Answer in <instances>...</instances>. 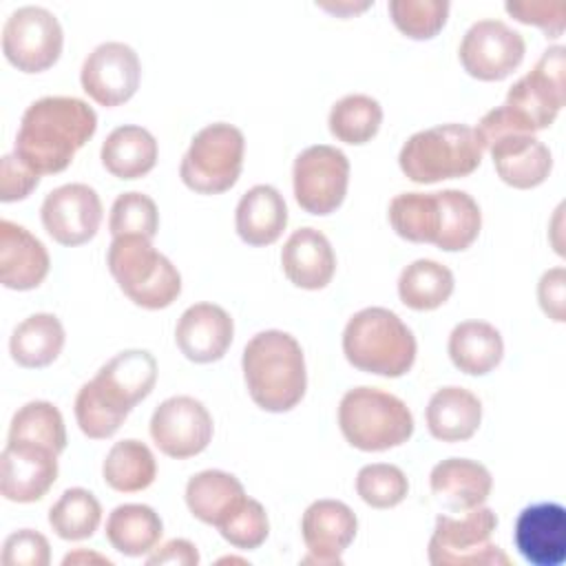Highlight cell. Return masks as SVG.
Instances as JSON below:
<instances>
[{
	"label": "cell",
	"instance_id": "obj_1",
	"mask_svg": "<svg viewBox=\"0 0 566 566\" xmlns=\"http://www.w3.org/2000/svg\"><path fill=\"white\" fill-rule=\"evenodd\" d=\"M97 115L77 97H42L22 115L15 155L38 175L62 172L95 135Z\"/></svg>",
	"mask_w": 566,
	"mask_h": 566
},
{
	"label": "cell",
	"instance_id": "obj_2",
	"mask_svg": "<svg viewBox=\"0 0 566 566\" xmlns=\"http://www.w3.org/2000/svg\"><path fill=\"white\" fill-rule=\"evenodd\" d=\"M566 49L548 46L535 66L506 93L502 106L489 111L475 133L484 148L509 135H535L548 128L566 97Z\"/></svg>",
	"mask_w": 566,
	"mask_h": 566
},
{
	"label": "cell",
	"instance_id": "obj_3",
	"mask_svg": "<svg viewBox=\"0 0 566 566\" xmlns=\"http://www.w3.org/2000/svg\"><path fill=\"white\" fill-rule=\"evenodd\" d=\"M157 380V360L146 349H126L113 356L75 398V418L84 436L111 438L130 409L144 400Z\"/></svg>",
	"mask_w": 566,
	"mask_h": 566
},
{
	"label": "cell",
	"instance_id": "obj_4",
	"mask_svg": "<svg viewBox=\"0 0 566 566\" xmlns=\"http://www.w3.org/2000/svg\"><path fill=\"white\" fill-rule=\"evenodd\" d=\"M241 367L248 394L263 411H290L305 396L303 349L287 332L265 329L252 336L243 349Z\"/></svg>",
	"mask_w": 566,
	"mask_h": 566
},
{
	"label": "cell",
	"instance_id": "obj_5",
	"mask_svg": "<svg viewBox=\"0 0 566 566\" xmlns=\"http://www.w3.org/2000/svg\"><path fill=\"white\" fill-rule=\"evenodd\" d=\"M343 352L349 365L360 371L398 378L416 360V338L391 310L365 307L347 321Z\"/></svg>",
	"mask_w": 566,
	"mask_h": 566
},
{
	"label": "cell",
	"instance_id": "obj_6",
	"mask_svg": "<svg viewBox=\"0 0 566 566\" xmlns=\"http://www.w3.org/2000/svg\"><path fill=\"white\" fill-rule=\"evenodd\" d=\"M482 142L467 124H440L411 135L400 148L398 164L407 179L436 184L471 175L482 161Z\"/></svg>",
	"mask_w": 566,
	"mask_h": 566
},
{
	"label": "cell",
	"instance_id": "obj_7",
	"mask_svg": "<svg viewBox=\"0 0 566 566\" xmlns=\"http://www.w3.org/2000/svg\"><path fill=\"white\" fill-rule=\"evenodd\" d=\"M106 261L119 290L139 307L164 310L181 294L177 268L146 237H115Z\"/></svg>",
	"mask_w": 566,
	"mask_h": 566
},
{
	"label": "cell",
	"instance_id": "obj_8",
	"mask_svg": "<svg viewBox=\"0 0 566 566\" xmlns=\"http://www.w3.org/2000/svg\"><path fill=\"white\" fill-rule=\"evenodd\" d=\"M338 427L352 447L387 451L411 438L413 416L394 394L376 387H356L338 405Z\"/></svg>",
	"mask_w": 566,
	"mask_h": 566
},
{
	"label": "cell",
	"instance_id": "obj_9",
	"mask_svg": "<svg viewBox=\"0 0 566 566\" xmlns=\"http://www.w3.org/2000/svg\"><path fill=\"white\" fill-rule=\"evenodd\" d=\"M460 513V517L438 515L429 539V562L433 566H509L511 559L491 539L497 515L482 504Z\"/></svg>",
	"mask_w": 566,
	"mask_h": 566
},
{
	"label": "cell",
	"instance_id": "obj_10",
	"mask_svg": "<svg viewBox=\"0 0 566 566\" xmlns=\"http://www.w3.org/2000/svg\"><path fill=\"white\" fill-rule=\"evenodd\" d=\"M243 133L226 122L201 128L186 150L179 177L199 195H219L230 190L243 168Z\"/></svg>",
	"mask_w": 566,
	"mask_h": 566
},
{
	"label": "cell",
	"instance_id": "obj_11",
	"mask_svg": "<svg viewBox=\"0 0 566 566\" xmlns=\"http://www.w3.org/2000/svg\"><path fill=\"white\" fill-rule=\"evenodd\" d=\"M64 44L57 18L44 7H20L2 27V53L22 73L51 69Z\"/></svg>",
	"mask_w": 566,
	"mask_h": 566
},
{
	"label": "cell",
	"instance_id": "obj_12",
	"mask_svg": "<svg viewBox=\"0 0 566 566\" xmlns=\"http://www.w3.org/2000/svg\"><path fill=\"white\" fill-rule=\"evenodd\" d=\"M292 179L296 203L305 212L332 214L347 195L349 159L334 146H310L294 159Z\"/></svg>",
	"mask_w": 566,
	"mask_h": 566
},
{
	"label": "cell",
	"instance_id": "obj_13",
	"mask_svg": "<svg viewBox=\"0 0 566 566\" xmlns=\"http://www.w3.org/2000/svg\"><path fill=\"white\" fill-rule=\"evenodd\" d=\"M458 53L471 77L500 82L522 64L526 42L502 20H480L464 33Z\"/></svg>",
	"mask_w": 566,
	"mask_h": 566
},
{
	"label": "cell",
	"instance_id": "obj_14",
	"mask_svg": "<svg viewBox=\"0 0 566 566\" xmlns=\"http://www.w3.org/2000/svg\"><path fill=\"white\" fill-rule=\"evenodd\" d=\"M212 416L192 396L164 400L150 418V436L157 449L170 458L186 460L201 453L212 440Z\"/></svg>",
	"mask_w": 566,
	"mask_h": 566
},
{
	"label": "cell",
	"instance_id": "obj_15",
	"mask_svg": "<svg viewBox=\"0 0 566 566\" xmlns=\"http://www.w3.org/2000/svg\"><path fill=\"white\" fill-rule=\"evenodd\" d=\"M139 57L124 42H104L95 46L80 73L84 93L106 108L128 102L139 88Z\"/></svg>",
	"mask_w": 566,
	"mask_h": 566
},
{
	"label": "cell",
	"instance_id": "obj_16",
	"mask_svg": "<svg viewBox=\"0 0 566 566\" xmlns=\"http://www.w3.org/2000/svg\"><path fill=\"white\" fill-rule=\"evenodd\" d=\"M40 212L49 237L73 248L95 237L102 221V201L91 186L66 184L46 195Z\"/></svg>",
	"mask_w": 566,
	"mask_h": 566
},
{
	"label": "cell",
	"instance_id": "obj_17",
	"mask_svg": "<svg viewBox=\"0 0 566 566\" xmlns=\"http://www.w3.org/2000/svg\"><path fill=\"white\" fill-rule=\"evenodd\" d=\"M358 520L354 511L338 500H316L312 502L301 520L303 542L310 551L303 557L305 564L340 566V555L354 542Z\"/></svg>",
	"mask_w": 566,
	"mask_h": 566
},
{
	"label": "cell",
	"instance_id": "obj_18",
	"mask_svg": "<svg viewBox=\"0 0 566 566\" xmlns=\"http://www.w3.org/2000/svg\"><path fill=\"white\" fill-rule=\"evenodd\" d=\"M57 480V453L31 444V442H7L2 449V478L0 491L11 502H35Z\"/></svg>",
	"mask_w": 566,
	"mask_h": 566
},
{
	"label": "cell",
	"instance_id": "obj_19",
	"mask_svg": "<svg viewBox=\"0 0 566 566\" xmlns=\"http://www.w3.org/2000/svg\"><path fill=\"white\" fill-rule=\"evenodd\" d=\"M520 555L533 566H559L566 559V509L557 502L526 506L513 528Z\"/></svg>",
	"mask_w": 566,
	"mask_h": 566
},
{
	"label": "cell",
	"instance_id": "obj_20",
	"mask_svg": "<svg viewBox=\"0 0 566 566\" xmlns=\"http://www.w3.org/2000/svg\"><path fill=\"white\" fill-rule=\"evenodd\" d=\"M234 336L230 314L214 303L190 305L175 329L181 354L192 363H214L223 358Z\"/></svg>",
	"mask_w": 566,
	"mask_h": 566
},
{
	"label": "cell",
	"instance_id": "obj_21",
	"mask_svg": "<svg viewBox=\"0 0 566 566\" xmlns=\"http://www.w3.org/2000/svg\"><path fill=\"white\" fill-rule=\"evenodd\" d=\"M49 252L27 228L0 221V281L9 290H33L49 274Z\"/></svg>",
	"mask_w": 566,
	"mask_h": 566
},
{
	"label": "cell",
	"instance_id": "obj_22",
	"mask_svg": "<svg viewBox=\"0 0 566 566\" xmlns=\"http://www.w3.org/2000/svg\"><path fill=\"white\" fill-rule=\"evenodd\" d=\"M489 150L497 177L517 190L544 184L553 170V155L535 135H509L493 142Z\"/></svg>",
	"mask_w": 566,
	"mask_h": 566
},
{
	"label": "cell",
	"instance_id": "obj_23",
	"mask_svg": "<svg viewBox=\"0 0 566 566\" xmlns=\"http://www.w3.org/2000/svg\"><path fill=\"white\" fill-rule=\"evenodd\" d=\"M281 265L290 283L303 290H323L336 270L334 250L316 228H301L290 234L281 250Z\"/></svg>",
	"mask_w": 566,
	"mask_h": 566
},
{
	"label": "cell",
	"instance_id": "obj_24",
	"mask_svg": "<svg viewBox=\"0 0 566 566\" xmlns=\"http://www.w3.org/2000/svg\"><path fill=\"white\" fill-rule=\"evenodd\" d=\"M431 491L451 511H469L486 502L493 478L489 469L469 458H447L431 469Z\"/></svg>",
	"mask_w": 566,
	"mask_h": 566
},
{
	"label": "cell",
	"instance_id": "obj_25",
	"mask_svg": "<svg viewBox=\"0 0 566 566\" xmlns=\"http://www.w3.org/2000/svg\"><path fill=\"white\" fill-rule=\"evenodd\" d=\"M237 234L243 243L261 248L274 243L287 226V206L283 195L265 184L252 186L237 206Z\"/></svg>",
	"mask_w": 566,
	"mask_h": 566
},
{
	"label": "cell",
	"instance_id": "obj_26",
	"mask_svg": "<svg viewBox=\"0 0 566 566\" xmlns=\"http://www.w3.org/2000/svg\"><path fill=\"white\" fill-rule=\"evenodd\" d=\"M482 422V405L475 394L462 387L438 389L427 405V427L436 440H469Z\"/></svg>",
	"mask_w": 566,
	"mask_h": 566
},
{
	"label": "cell",
	"instance_id": "obj_27",
	"mask_svg": "<svg viewBox=\"0 0 566 566\" xmlns=\"http://www.w3.org/2000/svg\"><path fill=\"white\" fill-rule=\"evenodd\" d=\"M245 497L243 484L232 473L219 469L201 471L186 484V504L190 513L212 526L226 522Z\"/></svg>",
	"mask_w": 566,
	"mask_h": 566
},
{
	"label": "cell",
	"instance_id": "obj_28",
	"mask_svg": "<svg viewBox=\"0 0 566 566\" xmlns=\"http://www.w3.org/2000/svg\"><path fill=\"white\" fill-rule=\"evenodd\" d=\"M102 164L117 179H139L157 164L155 137L135 124H124L111 130L102 144Z\"/></svg>",
	"mask_w": 566,
	"mask_h": 566
},
{
	"label": "cell",
	"instance_id": "obj_29",
	"mask_svg": "<svg viewBox=\"0 0 566 566\" xmlns=\"http://www.w3.org/2000/svg\"><path fill=\"white\" fill-rule=\"evenodd\" d=\"M449 356L460 371L484 376L493 371L504 356L502 334L484 321L458 323L449 336Z\"/></svg>",
	"mask_w": 566,
	"mask_h": 566
},
{
	"label": "cell",
	"instance_id": "obj_30",
	"mask_svg": "<svg viewBox=\"0 0 566 566\" xmlns=\"http://www.w3.org/2000/svg\"><path fill=\"white\" fill-rule=\"evenodd\" d=\"M161 517L146 504H122L106 520V539L117 553L128 557L150 553L161 539Z\"/></svg>",
	"mask_w": 566,
	"mask_h": 566
},
{
	"label": "cell",
	"instance_id": "obj_31",
	"mask_svg": "<svg viewBox=\"0 0 566 566\" xmlns=\"http://www.w3.org/2000/svg\"><path fill=\"white\" fill-rule=\"evenodd\" d=\"M64 347V327L53 314H33L11 334V358L29 369L51 365Z\"/></svg>",
	"mask_w": 566,
	"mask_h": 566
},
{
	"label": "cell",
	"instance_id": "obj_32",
	"mask_svg": "<svg viewBox=\"0 0 566 566\" xmlns=\"http://www.w3.org/2000/svg\"><path fill=\"white\" fill-rule=\"evenodd\" d=\"M440 228L436 243L444 252L467 250L480 234L482 212L478 201L464 190H440Z\"/></svg>",
	"mask_w": 566,
	"mask_h": 566
},
{
	"label": "cell",
	"instance_id": "obj_33",
	"mask_svg": "<svg viewBox=\"0 0 566 566\" xmlns=\"http://www.w3.org/2000/svg\"><path fill=\"white\" fill-rule=\"evenodd\" d=\"M453 285V274L447 265L431 259H418L400 272L398 296L407 307L427 312L447 303Z\"/></svg>",
	"mask_w": 566,
	"mask_h": 566
},
{
	"label": "cell",
	"instance_id": "obj_34",
	"mask_svg": "<svg viewBox=\"0 0 566 566\" xmlns=\"http://www.w3.org/2000/svg\"><path fill=\"white\" fill-rule=\"evenodd\" d=\"M104 482L119 493L144 491L155 482L157 464L150 449L139 440H119L106 453Z\"/></svg>",
	"mask_w": 566,
	"mask_h": 566
},
{
	"label": "cell",
	"instance_id": "obj_35",
	"mask_svg": "<svg viewBox=\"0 0 566 566\" xmlns=\"http://www.w3.org/2000/svg\"><path fill=\"white\" fill-rule=\"evenodd\" d=\"M389 223L398 237L411 243H436L440 203L436 192H402L389 203Z\"/></svg>",
	"mask_w": 566,
	"mask_h": 566
},
{
	"label": "cell",
	"instance_id": "obj_36",
	"mask_svg": "<svg viewBox=\"0 0 566 566\" xmlns=\"http://www.w3.org/2000/svg\"><path fill=\"white\" fill-rule=\"evenodd\" d=\"M9 442H31L55 451L66 449V429L62 413L46 400H33L20 407L9 427Z\"/></svg>",
	"mask_w": 566,
	"mask_h": 566
},
{
	"label": "cell",
	"instance_id": "obj_37",
	"mask_svg": "<svg viewBox=\"0 0 566 566\" xmlns=\"http://www.w3.org/2000/svg\"><path fill=\"white\" fill-rule=\"evenodd\" d=\"M382 122L380 104L363 93L345 95L329 111V133L345 144L360 146L376 137Z\"/></svg>",
	"mask_w": 566,
	"mask_h": 566
},
{
	"label": "cell",
	"instance_id": "obj_38",
	"mask_svg": "<svg viewBox=\"0 0 566 566\" xmlns=\"http://www.w3.org/2000/svg\"><path fill=\"white\" fill-rule=\"evenodd\" d=\"M102 522V506L86 489H66L49 511V524L57 537L77 542L91 537Z\"/></svg>",
	"mask_w": 566,
	"mask_h": 566
},
{
	"label": "cell",
	"instance_id": "obj_39",
	"mask_svg": "<svg viewBox=\"0 0 566 566\" xmlns=\"http://www.w3.org/2000/svg\"><path fill=\"white\" fill-rule=\"evenodd\" d=\"M389 15L396 29L411 40L436 38L449 15L447 0H391Z\"/></svg>",
	"mask_w": 566,
	"mask_h": 566
},
{
	"label": "cell",
	"instance_id": "obj_40",
	"mask_svg": "<svg viewBox=\"0 0 566 566\" xmlns=\"http://www.w3.org/2000/svg\"><path fill=\"white\" fill-rule=\"evenodd\" d=\"M407 475L394 464H367L356 475V493L374 509H391L400 504L407 497Z\"/></svg>",
	"mask_w": 566,
	"mask_h": 566
},
{
	"label": "cell",
	"instance_id": "obj_41",
	"mask_svg": "<svg viewBox=\"0 0 566 566\" xmlns=\"http://www.w3.org/2000/svg\"><path fill=\"white\" fill-rule=\"evenodd\" d=\"M159 228V212L155 201L142 192H124L113 201L108 230L115 237H146L153 239Z\"/></svg>",
	"mask_w": 566,
	"mask_h": 566
},
{
	"label": "cell",
	"instance_id": "obj_42",
	"mask_svg": "<svg viewBox=\"0 0 566 566\" xmlns=\"http://www.w3.org/2000/svg\"><path fill=\"white\" fill-rule=\"evenodd\" d=\"M217 528H219L221 537L226 542H230L234 548L252 551L265 542V537L270 533V522H268V513L261 506V502L245 497L241 502V506Z\"/></svg>",
	"mask_w": 566,
	"mask_h": 566
},
{
	"label": "cell",
	"instance_id": "obj_43",
	"mask_svg": "<svg viewBox=\"0 0 566 566\" xmlns=\"http://www.w3.org/2000/svg\"><path fill=\"white\" fill-rule=\"evenodd\" d=\"M51 562V546L38 531L22 528L11 533L2 546L4 566H46Z\"/></svg>",
	"mask_w": 566,
	"mask_h": 566
},
{
	"label": "cell",
	"instance_id": "obj_44",
	"mask_svg": "<svg viewBox=\"0 0 566 566\" xmlns=\"http://www.w3.org/2000/svg\"><path fill=\"white\" fill-rule=\"evenodd\" d=\"M504 9L517 22L539 27L546 38H559L564 33L566 11L562 2H506Z\"/></svg>",
	"mask_w": 566,
	"mask_h": 566
},
{
	"label": "cell",
	"instance_id": "obj_45",
	"mask_svg": "<svg viewBox=\"0 0 566 566\" xmlns=\"http://www.w3.org/2000/svg\"><path fill=\"white\" fill-rule=\"evenodd\" d=\"M40 184V175L33 172L15 153L4 155L0 161V201H20L31 195Z\"/></svg>",
	"mask_w": 566,
	"mask_h": 566
},
{
	"label": "cell",
	"instance_id": "obj_46",
	"mask_svg": "<svg viewBox=\"0 0 566 566\" xmlns=\"http://www.w3.org/2000/svg\"><path fill=\"white\" fill-rule=\"evenodd\" d=\"M537 298L548 318L564 323L566 321V270L553 268L542 274L537 285Z\"/></svg>",
	"mask_w": 566,
	"mask_h": 566
},
{
	"label": "cell",
	"instance_id": "obj_47",
	"mask_svg": "<svg viewBox=\"0 0 566 566\" xmlns=\"http://www.w3.org/2000/svg\"><path fill=\"white\" fill-rule=\"evenodd\" d=\"M148 566L157 564H172V566H195L199 564V553L192 542L188 539H170L159 551H155L148 559Z\"/></svg>",
	"mask_w": 566,
	"mask_h": 566
},
{
	"label": "cell",
	"instance_id": "obj_48",
	"mask_svg": "<svg viewBox=\"0 0 566 566\" xmlns=\"http://www.w3.org/2000/svg\"><path fill=\"white\" fill-rule=\"evenodd\" d=\"M102 562V564H111V559L102 557V555H95V553H86V551H77V553H71L64 557V564H77V562Z\"/></svg>",
	"mask_w": 566,
	"mask_h": 566
}]
</instances>
